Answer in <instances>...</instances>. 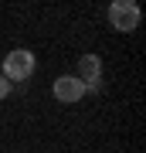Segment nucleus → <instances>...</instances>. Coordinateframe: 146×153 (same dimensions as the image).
Segmentation results:
<instances>
[{
	"label": "nucleus",
	"instance_id": "1",
	"mask_svg": "<svg viewBox=\"0 0 146 153\" xmlns=\"http://www.w3.org/2000/svg\"><path fill=\"white\" fill-rule=\"evenodd\" d=\"M34 68H38V58H34V51L27 48H14L4 55V68H0V75L7 78V82H27V78L34 75Z\"/></svg>",
	"mask_w": 146,
	"mask_h": 153
},
{
	"label": "nucleus",
	"instance_id": "2",
	"mask_svg": "<svg viewBox=\"0 0 146 153\" xmlns=\"http://www.w3.org/2000/svg\"><path fill=\"white\" fill-rule=\"evenodd\" d=\"M139 7L133 4V0H112L109 4V24H112L116 31L122 34H133L136 27H139Z\"/></svg>",
	"mask_w": 146,
	"mask_h": 153
},
{
	"label": "nucleus",
	"instance_id": "5",
	"mask_svg": "<svg viewBox=\"0 0 146 153\" xmlns=\"http://www.w3.org/2000/svg\"><path fill=\"white\" fill-rule=\"evenodd\" d=\"M10 88H14V85H10V82H7V78H4V75H0V99H7V95H10Z\"/></svg>",
	"mask_w": 146,
	"mask_h": 153
},
{
	"label": "nucleus",
	"instance_id": "4",
	"mask_svg": "<svg viewBox=\"0 0 146 153\" xmlns=\"http://www.w3.org/2000/svg\"><path fill=\"white\" fill-rule=\"evenodd\" d=\"M51 88H54V99L58 102H78V99H85V85L75 75H58Z\"/></svg>",
	"mask_w": 146,
	"mask_h": 153
},
{
	"label": "nucleus",
	"instance_id": "3",
	"mask_svg": "<svg viewBox=\"0 0 146 153\" xmlns=\"http://www.w3.org/2000/svg\"><path fill=\"white\" fill-rule=\"evenodd\" d=\"M75 78L85 85V92H102V58L99 55H82Z\"/></svg>",
	"mask_w": 146,
	"mask_h": 153
}]
</instances>
